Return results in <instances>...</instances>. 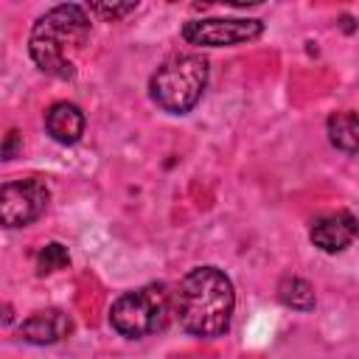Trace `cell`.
Instances as JSON below:
<instances>
[{
    "label": "cell",
    "mask_w": 359,
    "mask_h": 359,
    "mask_svg": "<svg viewBox=\"0 0 359 359\" xmlns=\"http://www.w3.org/2000/svg\"><path fill=\"white\" fill-rule=\"evenodd\" d=\"M233 309H236L233 283L216 266L191 269L174 292V311L180 317V325L202 339L224 334L230 328Z\"/></svg>",
    "instance_id": "cell-1"
},
{
    "label": "cell",
    "mask_w": 359,
    "mask_h": 359,
    "mask_svg": "<svg viewBox=\"0 0 359 359\" xmlns=\"http://www.w3.org/2000/svg\"><path fill=\"white\" fill-rule=\"evenodd\" d=\"M90 39V17L81 6L67 3L45 11L28 36L34 65L53 79L76 76V56Z\"/></svg>",
    "instance_id": "cell-2"
},
{
    "label": "cell",
    "mask_w": 359,
    "mask_h": 359,
    "mask_svg": "<svg viewBox=\"0 0 359 359\" xmlns=\"http://www.w3.org/2000/svg\"><path fill=\"white\" fill-rule=\"evenodd\" d=\"M208 84V62L199 53H174L168 56L149 79V95L151 101L171 112L185 115L191 112Z\"/></svg>",
    "instance_id": "cell-3"
},
{
    "label": "cell",
    "mask_w": 359,
    "mask_h": 359,
    "mask_svg": "<svg viewBox=\"0 0 359 359\" xmlns=\"http://www.w3.org/2000/svg\"><path fill=\"white\" fill-rule=\"evenodd\" d=\"M171 317V294L163 283H149L132 292H123L109 306V323L121 337L140 339L157 334L168 325Z\"/></svg>",
    "instance_id": "cell-4"
},
{
    "label": "cell",
    "mask_w": 359,
    "mask_h": 359,
    "mask_svg": "<svg viewBox=\"0 0 359 359\" xmlns=\"http://www.w3.org/2000/svg\"><path fill=\"white\" fill-rule=\"evenodd\" d=\"M48 199V185L39 177L11 180L0 188V219L6 227H25L45 213Z\"/></svg>",
    "instance_id": "cell-5"
},
{
    "label": "cell",
    "mask_w": 359,
    "mask_h": 359,
    "mask_svg": "<svg viewBox=\"0 0 359 359\" xmlns=\"http://www.w3.org/2000/svg\"><path fill=\"white\" fill-rule=\"evenodd\" d=\"M264 22L247 20V17H213V20H191L182 25V39L188 45L199 48H224V45H241L255 36H261Z\"/></svg>",
    "instance_id": "cell-6"
},
{
    "label": "cell",
    "mask_w": 359,
    "mask_h": 359,
    "mask_svg": "<svg viewBox=\"0 0 359 359\" xmlns=\"http://www.w3.org/2000/svg\"><path fill=\"white\" fill-rule=\"evenodd\" d=\"M359 236V219L348 210H337V213H325L320 216L311 230L309 238L314 247H320L323 252H339L348 244H353V238Z\"/></svg>",
    "instance_id": "cell-7"
},
{
    "label": "cell",
    "mask_w": 359,
    "mask_h": 359,
    "mask_svg": "<svg viewBox=\"0 0 359 359\" xmlns=\"http://www.w3.org/2000/svg\"><path fill=\"white\" fill-rule=\"evenodd\" d=\"M73 323L65 311L59 309H45V311H36L31 314L22 325H20V337L31 345H53L59 339H65L70 334Z\"/></svg>",
    "instance_id": "cell-8"
},
{
    "label": "cell",
    "mask_w": 359,
    "mask_h": 359,
    "mask_svg": "<svg viewBox=\"0 0 359 359\" xmlns=\"http://www.w3.org/2000/svg\"><path fill=\"white\" fill-rule=\"evenodd\" d=\"M45 129L56 143H76L84 135V112L70 101H56L45 112Z\"/></svg>",
    "instance_id": "cell-9"
},
{
    "label": "cell",
    "mask_w": 359,
    "mask_h": 359,
    "mask_svg": "<svg viewBox=\"0 0 359 359\" xmlns=\"http://www.w3.org/2000/svg\"><path fill=\"white\" fill-rule=\"evenodd\" d=\"M328 140L339 149V151H359V115L351 112V109H342V112H334L328 115Z\"/></svg>",
    "instance_id": "cell-10"
},
{
    "label": "cell",
    "mask_w": 359,
    "mask_h": 359,
    "mask_svg": "<svg viewBox=\"0 0 359 359\" xmlns=\"http://www.w3.org/2000/svg\"><path fill=\"white\" fill-rule=\"evenodd\" d=\"M278 297L283 306L297 309V311H311L314 309V289L303 278H283L278 286Z\"/></svg>",
    "instance_id": "cell-11"
},
{
    "label": "cell",
    "mask_w": 359,
    "mask_h": 359,
    "mask_svg": "<svg viewBox=\"0 0 359 359\" xmlns=\"http://www.w3.org/2000/svg\"><path fill=\"white\" fill-rule=\"evenodd\" d=\"M70 264V255H67V247H62L59 241H50L39 250L36 255V272L39 275H50L56 269H65Z\"/></svg>",
    "instance_id": "cell-12"
},
{
    "label": "cell",
    "mask_w": 359,
    "mask_h": 359,
    "mask_svg": "<svg viewBox=\"0 0 359 359\" xmlns=\"http://www.w3.org/2000/svg\"><path fill=\"white\" fill-rule=\"evenodd\" d=\"M135 8H137V3H90V11L104 20H121V17L132 14Z\"/></svg>",
    "instance_id": "cell-13"
},
{
    "label": "cell",
    "mask_w": 359,
    "mask_h": 359,
    "mask_svg": "<svg viewBox=\"0 0 359 359\" xmlns=\"http://www.w3.org/2000/svg\"><path fill=\"white\" fill-rule=\"evenodd\" d=\"M17 149H20V132L11 129V132L6 135V143H3V160H11V157L17 154Z\"/></svg>",
    "instance_id": "cell-14"
}]
</instances>
